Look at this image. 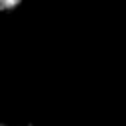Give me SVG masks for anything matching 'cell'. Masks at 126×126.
Masks as SVG:
<instances>
[{
  "label": "cell",
  "mask_w": 126,
  "mask_h": 126,
  "mask_svg": "<svg viewBox=\"0 0 126 126\" xmlns=\"http://www.w3.org/2000/svg\"><path fill=\"white\" fill-rule=\"evenodd\" d=\"M0 126H33L32 122H4L0 120Z\"/></svg>",
  "instance_id": "7a4b0ae2"
},
{
  "label": "cell",
  "mask_w": 126,
  "mask_h": 126,
  "mask_svg": "<svg viewBox=\"0 0 126 126\" xmlns=\"http://www.w3.org/2000/svg\"><path fill=\"white\" fill-rule=\"evenodd\" d=\"M26 0H0V14H12L18 8H22Z\"/></svg>",
  "instance_id": "6da1fadb"
}]
</instances>
